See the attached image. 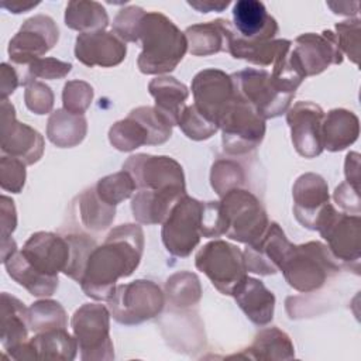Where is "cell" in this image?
Wrapping results in <instances>:
<instances>
[{"instance_id": "obj_23", "label": "cell", "mask_w": 361, "mask_h": 361, "mask_svg": "<svg viewBox=\"0 0 361 361\" xmlns=\"http://www.w3.org/2000/svg\"><path fill=\"white\" fill-rule=\"evenodd\" d=\"M99 183V196L110 204H116L117 202L128 197L134 188L130 176L126 173H117L114 176L104 178Z\"/></svg>"}, {"instance_id": "obj_12", "label": "cell", "mask_w": 361, "mask_h": 361, "mask_svg": "<svg viewBox=\"0 0 361 361\" xmlns=\"http://www.w3.org/2000/svg\"><path fill=\"white\" fill-rule=\"evenodd\" d=\"M322 109L305 102L298 103L288 116L295 147L305 157H314L322 151Z\"/></svg>"}, {"instance_id": "obj_15", "label": "cell", "mask_w": 361, "mask_h": 361, "mask_svg": "<svg viewBox=\"0 0 361 361\" xmlns=\"http://www.w3.org/2000/svg\"><path fill=\"white\" fill-rule=\"evenodd\" d=\"M76 58L86 65L110 66L126 55V45L111 32H83L76 39Z\"/></svg>"}, {"instance_id": "obj_10", "label": "cell", "mask_w": 361, "mask_h": 361, "mask_svg": "<svg viewBox=\"0 0 361 361\" xmlns=\"http://www.w3.org/2000/svg\"><path fill=\"white\" fill-rule=\"evenodd\" d=\"M58 39V28L45 16H37L25 21L20 32L10 42V58L16 62H27L52 48Z\"/></svg>"}, {"instance_id": "obj_25", "label": "cell", "mask_w": 361, "mask_h": 361, "mask_svg": "<svg viewBox=\"0 0 361 361\" xmlns=\"http://www.w3.org/2000/svg\"><path fill=\"white\" fill-rule=\"evenodd\" d=\"M189 4L192 6V7H195L196 10H199V11H202V13H207V11H210V10H223L224 7H227L228 6V1H226V3H213V1H189Z\"/></svg>"}, {"instance_id": "obj_22", "label": "cell", "mask_w": 361, "mask_h": 361, "mask_svg": "<svg viewBox=\"0 0 361 361\" xmlns=\"http://www.w3.org/2000/svg\"><path fill=\"white\" fill-rule=\"evenodd\" d=\"M338 133L341 134L343 148L351 144L358 134V120L354 114L345 110H333L324 123V145L327 149L334 151Z\"/></svg>"}, {"instance_id": "obj_2", "label": "cell", "mask_w": 361, "mask_h": 361, "mask_svg": "<svg viewBox=\"0 0 361 361\" xmlns=\"http://www.w3.org/2000/svg\"><path fill=\"white\" fill-rule=\"evenodd\" d=\"M138 35L144 51L138 66L144 73H159L172 71L183 58L186 38L176 25L159 13H147L140 21Z\"/></svg>"}, {"instance_id": "obj_24", "label": "cell", "mask_w": 361, "mask_h": 361, "mask_svg": "<svg viewBox=\"0 0 361 361\" xmlns=\"http://www.w3.org/2000/svg\"><path fill=\"white\" fill-rule=\"evenodd\" d=\"M144 11L140 7H130L123 10L114 21V30L118 32L120 37L128 39V41H137L138 38V27H140V21L137 23H131L135 18H138L140 16H142ZM144 17V16H142Z\"/></svg>"}, {"instance_id": "obj_17", "label": "cell", "mask_w": 361, "mask_h": 361, "mask_svg": "<svg viewBox=\"0 0 361 361\" xmlns=\"http://www.w3.org/2000/svg\"><path fill=\"white\" fill-rule=\"evenodd\" d=\"M240 307L257 324H265L272 319L274 295L257 279L244 278L233 290Z\"/></svg>"}, {"instance_id": "obj_19", "label": "cell", "mask_w": 361, "mask_h": 361, "mask_svg": "<svg viewBox=\"0 0 361 361\" xmlns=\"http://www.w3.org/2000/svg\"><path fill=\"white\" fill-rule=\"evenodd\" d=\"M73 330L83 350H89L103 340H109L107 312L103 306L86 305L75 313Z\"/></svg>"}, {"instance_id": "obj_7", "label": "cell", "mask_w": 361, "mask_h": 361, "mask_svg": "<svg viewBox=\"0 0 361 361\" xmlns=\"http://www.w3.org/2000/svg\"><path fill=\"white\" fill-rule=\"evenodd\" d=\"M219 124L223 126L224 149L240 152L254 148L264 134V121L252 106L244 100L231 102Z\"/></svg>"}, {"instance_id": "obj_1", "label": "cell", "mask_w": 361, "mask_h": 361, "mask_svg": "<svg viewBox=\"0 0 361 361\" xmlns=\"http://www.w3.org/2000/svg\"><path fill=\"white\" fill-rule=\"evenodd\" d=\"M142 248L141 228L126 224L111 231L103 247L92 251L80 279L86 295L109 299L118 276H128L137 268Z\"/></svg>"}, {"instance_id": "obj_13", "label": "cell", "mask_w": 361, "mask_h": 361, "mask_svg": "<svg viewBox=\"0 0 361 361\" xmlns=\"http://www.w3.org/2000/svg\"><path fill=\"white\" fill-rule=\"evenodd\" d=\"M234 25L238 38L248 42L271 41L276 34V21L267 13L264 3L258 0H240L233 7Z\"/></svg>"}, {"instance_id": "obj_4", "label": "cell", "mask_w": 361, "mask_h": 361, "mask_svg": "<svg viewBox=\"0 0 361 361\" xmlns=\"http://www.w3.org/2000/svg\"><path fill=\"white\" fill-rule=\"evenodd\" d=\"M221 210L226 234L243 243H252L262 235L267 217L258 200L248 192L231 190L224 196Z\"/></svg>"}, {"instance_id": "obj_5", "label": "cell", "mask_w": 361, "mask_h": 361, "mask_svg": "<svg viewBox=\"0 0 361 361\" xmlns=\"http://www.w3.org/2000/svg\"><path fill=\"white\" fill-rule=\"evenodd\" d=\"M202 203L188 196L175 203L162 228V240L168 251L179 257L189 255L202 234Z\"/></svg>"}, {"instance_id": "obj_3", "label": "cell", "mask_w": 361, "mask_h": 361, "mask_svg": "<svg viewBox=\"0 0 361 361\" xmlns=\"http://www.w3.org/2000/svg\"><path fill=\"white\" fill-rule=\"evenodd\" d=\"M196 267L204 272L212 283L223 293L231 295L245 278V262L237 247L224 241L207 244L196 255Z\"/></svg>"}, {"instance_id": "obj_9", "label": "cell", "mask_w": 361, "mask_h": 361, "mask_svg": "<svg viewBox=\"0 0 361 361\" xmlns=\"http://www.w3.org/2000/svg\"><path fill=\"white\" fill-rule=\"evenodd\" d=\"M233 80L220 71H204L193 80L195 109L210 123L219 121L231 104Z\"/></svg>"}, {"instance_id": "obj_6", "label": "cell", "mask_w": 361, "mask_h": 361, "mask_svg": "<svg viewBox=\"0 0 361 361\" xmlns=\"http://www.w3.org/2000/svg\"><path fill=\"white\" fill-rule=\"evenodd\" d=\"M333 268V261L329 259L324 247L319 243L292 245L281 265L289 285L299 290L319 288L327 275L326 269Z\"/></svg>"}, {"instance_id": "obj_8", "label": "cell", "mask_w": 361, "mask_h": 361, "mask_svg": "<svg viewBox=\"0 0 361 361\" xmlns=\"http://www.w3.org/2000/svg\"><path fill=\"white\" fill-rule=\"evenodd\" d=\"M233 78V82L238 83L240 94L243 96L241 100L252 106L264 117L281 114L293 96L282 93L265 71H243Z\"/></svg>"}, {"instance_id": "obj_21", "label": "cell", "mask_w": 361, "mask_h": 361, "mask_svg": "<svg viewBox=\"0 0 361 361\" xmlns=\"http://www.w3.org/2000/svg\"><path fill=\"white\" fill-rule=\"evenodd\" d=\"M66 25L75 30H102L107 25L106 10L94 1H71L65 16Z\"/></svg>"}, {"instance_id": "obj_20", "label": "cell", "mask_w": 361, "mask_h": 361, "mask_svg": "<svg viewBox=\"0 0 361 361\" xmlns=\"http://www.w3.org/2000/svg\"><path fill=\"white\" fill-rule=\"evenodd\" d=\"M227 23L228 21L217 20L209 24L193 25L188 28L186 34L190 38V51L195 55H206L223 49L220 45L224 42L228 48V41L233 35V31Z\"/></svg>"}, {"instance_id": "obj_18", "label": "cell", "mask_w": 361, "mask_h": 361, "mask_svg": "<svg viewBox=\"0 0 361 361\" xmlns=\"http://www.w3.org/2000/svg\"><path fill=\"white\" fill-rule=\"evenodd\" d=\"M149 90L157 100V114L168 124H179L182 117L180 107L188 96L186 87L173 78L155 79L149 85Z\"/></svg>"}, {"instance_id": "obj_11", "label": "cell", "mask_w": 361, "mask_h": 361, "mask_svg": "<svg viewBox=\"0 0 361 361\" xmlns=\"http://www.w3.org/2000/svg\"><path fill=\"white\" fill-rule=\"evenodd\" d=\"M21 254L39 274L55 276L58 271L65 272L68 267L69 243L51 233H38L31 235Z\"/></svg>"}, {"instance_id": "obj_14", "label": "cell", "mask_w": 361, "mask_h": 361, "mask_svg": "<svg viewBox=\"0 0 361 361\" xmlns=\"http://www.w3.org/2000/svg\"><path fill=\"white\" fill-rule=\"evenodd\" d=\"M262 237L259 235V241L255 240L247 247V268L257 274H275L292 245L278 224H271V228Z\"/></svg>"}, {"instance_id": "obj_16", "label": "cell", "mask_w": 361, "mask_h": 361, "mask_svg": "<svg viewBox=\"0 0 361 361\" xmlns=\"http://www.w3.org/2000/svg\"><path fill=\"white\" fill-rule=\"evenodd\" d=\"M295 213L298 220L309 228H316L323 207L329 203L327 186L317 175H303L295 186Z\"/></svg>"}]
</instances>
